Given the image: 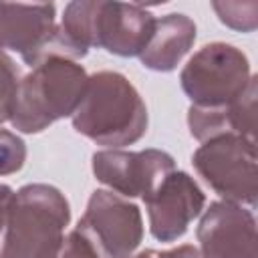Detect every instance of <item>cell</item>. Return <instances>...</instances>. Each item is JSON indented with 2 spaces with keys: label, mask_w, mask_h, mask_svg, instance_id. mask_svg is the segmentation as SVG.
<instances>
[{
  "label": "cell",
  "mask_w": 258,
  "mask_h": 258,
  "mask_svg": "<svg viewBox=\"0 0 258 258\" xmlns=\"http://www.w3.org/2000/svg\"><path fill=\"white\" fill-rule=\"evenodd\" d=\"M26 143L12 131L0 129V175L16 173L24 167Z\"/></svg>",
  "instance_id": "obj_16"
},
{
  "label": "cell",
  "mask_w": 258,
  "mask_h": 258,
  "mask_svg": "<svg viewBox=\"0 0 258 258\" xmlns=\"http://www.w3.org/2000/svg\"><path fill=\"white\" fill-rule=\"evenodd\" d=\"M73 129L97 145L121 149L137 143L147 131V107L133 83L117 71H99L87 79Z\"/></svg>",
  "instance_id": "obj_3"
},
{
  "label": "cell",
  "mask_w": 258,
  "mask_h": 258,
  "mask_svg": "<svg viewBox=\"0 0 258 258\" xmlns=\"http://www.w3.org/2000/svg\"><path fill=\"white\" fill-rule=\"evenodd\" d=\"M18 81H20V71L16 62L6 52H0V125L10 121Z\"/></svg>",
  "instance_id": "obj_15"
},
{
  "label": "cell",
  "mask_w": 258,
  "mask_h": 258,
  "mask_svg": "<svg viewBox=\"0 0 258 258\" xmlns=\"http://www.w3.org/2000/svg\"><path fill=\"white\" fill-rule=\"evenodd\" d=\"M71 206L48 183H26L14 191L0 224V258H58Z\"/></svg>",
  "instance_id": "obj_2"
},
{
  "label": "cell",
  "mask_w": 258,
  "mask_h": 258,
  "mask_svg": "<svg viewBox=\"0 0 258 258\" xmlns=\"http://www.w3.org/2000/svg\"><path fill=\"white\" fill-rule=\"evenodd\" d=\"M87 79V71L71 58L48 56L40 60L18 81L10 125L32 135L42 133L58 119L73 117Z\"/></svg>",
  "instance_id": "obj_4"
},
{
  "label": "cell",
  "mask_w": 258,
  "mask_h": 258,
  "mask_svg": "<svg viewBox=\"0 0 258 258\" xmlns=\"http://www.w3.org/2000/svg\"><path fill=\"white\" fill-rule=\"evenodd\" d=\"M155 16L141 4L79 0L62 10L58 30L75 52V58L87 56L89 48H103L115 56H139L147 46Z\"/></svg>",
  "instance_id": "obj_1"
},
{
  "label": "cell",
  "mask_w": 258,
  "mask_h": 258,
  "mask_svg": "<svg viewBox=\"0 0 258 258\" xmlns=\"http://www.w3.org/2000/svg\"><path fill=\"white\" fill-rule=\"evenodd\" d=\"M12 50L36 67L48 56L71 58L58 32L54 4L0 2V52Z\"/></svg>",
  "instance_id": "obj_8"
},
{
  "label": "cell",
  "mask_w": 258,
  "mask_h": 258,
  "mask_svg": "<svg viewBox=\"0 0 258 258\" xmlns=\"http://www.w3.org/2000/svg\"><path fill=\"white\" fill-rule=\"evenodd\" d=\"M143 202L151 236L159 242H175L204 212L206 194L189 173L173 169Z\"/></svg>",
  "instance_id": "obj_10"
},
{
  "label": "cell",
  "mask_w": 258,
  "mask_h": 258,
  "mask_svg": "<svg viewBox=\"0 0 258 258\" xmlns=\"http://www.w3.org/2000/svg\"><path fill=\"white\" fill-rule=\"evenodd\" d=\"M191 165L224 202L256 206V139L234 133L212 137L194 151Z\"/></svg>",
  "instance_id": "obj_6"
},
{
  "label": "cell",
  "mask_w": 258,
  "mask_h": 258,
  "mask_svg": "<svg viewBox=\"0 0 258 258\" xmlns=\"http://www.w3.org/2000/svg\"><path fill=\"white\" fill-rule=\"evenodd\" d=\"M248 56L234 44L210 42L196 50L179 73V85L196 107L236 101L252 81Z\"/></svg>",
  "instance_id": "obj_5"
},
{
  "label": "cell",
  "mask_w": 258,
  "mask_h": 258,
  "mask_svg": "<svg viewBox=\"0 0 258 258\" xmlns=\"http://www.w3.org/2000/svg\"><path fill=\"white\" fill-rule=\"evenodd\" d=\"M256 75L252 77L246 91L232 103L222 107H196L187 109V127L194 139L200 143L218 135H242L256 139Z\"/></svg>",
  "instance_id": "obj_12"
},
{
  "label": "cell",
  "mask_w": 258,
  "mask_h": 258,
  "mask_svg": "<svg viewBox=\"0 0 258 258\" xmlns=\"http://www.w3.org/2000/svg\"><path fill=\"white\" fill-rule=\"evenodd\" d=\"M129 258H202L198 248L191 246V244H181L177 248H171V250H141L137 254H131Z\"/></svg>",
  "instance_id": "obj_18"
},
{
  "label": "cell",
  "mask_w": 258,
  "mask_h": 258,
  "mask_svg": "<svg viewBox=\"0 0 258 258\" xmlns=\"http://www.w3.org/2000/svg\"><path fill=\"white\" fill-rule=\"evenodd\" d=\"M58 258H99V256L93 250V246L77 230H73L64 238V246H62Z\"/></svg>",
  "instance_id": "obj_17"
},
{
  "label": "cell",
  "mask_w": 258,
  "mask_h": 258,
  "mask_svg": "<svg viewBox=\"0 0 258 258\" xmlns=\"http://www.w3.org/2000/svg\"><path fill=\"white\" fill-rule=\"evenodd\" d=\"M91 167L97 181L111 187V191L123 198H145L175 169V161L161 149H101L93 153Z\"/></svg>",
  "instance_id": "obj_9"
},
{
  "label": "cell",
  "mask_w": 258,
  "mask_h": 258,
  "mask_svg": "<svg viewBox=\"0 0 258 258\" xmlns=\"http://www.w3.org/2000/svg\"><path fill=\"white\" fill-rule=\"evenodd\" d=\"M196 42V22L181 12H171L155 20L153 34L141 50L139 60L155 73H171Z\"/></svg>",
  "instance_id": "obj_13"
},
{
  "label": "cell",
  "mask_w": 258,
  "mask_h": 258,
  "mask_svg": "<svg viewBox=\"0 0 258 258\" xmlns=\"http://www.w3.org/2000/svg\"><path fill=\"white\" fill-rule=\"evenodd\" d=\"M202 258H258L256 218L250 208L232 202H212L196 230Z\"/></svg>",
  "instance_id": "obj_11"
},
{
  "label": "cell",
  "mask_w": 258,
  "mask_h": 258,
  "mask_svg": "<svg viewBox=\"0 0 258 258\" xmlns=\"http://www.w3.org/2000/svg\"><path fill=\"white\" fill-rule=\"evenodd\" d=\"M99 258H129L143 242L141 210L119 194L95 189L75 228Z\"/></svg>",
  "instance_id": "obj_7"
},
{
  "label": "cell",
  "mask_w": 258,
  "mask_h": 258,
  "mask_svg": "<svg viewBox=\"0 0 258 258\" xmlns=\"http://www.w3.org/2000/svg\"><path fill=\"white\" fill-rule=\"evenodd\" d=\"M220 22L240 32H252L258 24V2H212Z\"/></svg>",
  "instance_id": "obj_14"
}]
</instances>
